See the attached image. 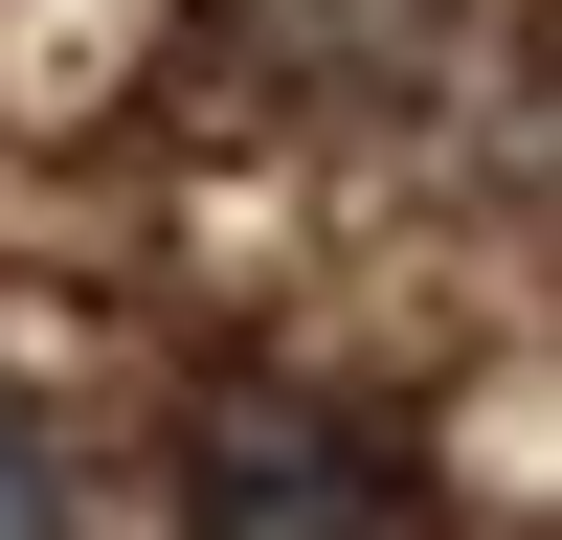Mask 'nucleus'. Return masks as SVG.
Here are the masks:
<instances>
[{
	"mask_svg": "<svg viewBox=\"0 0 562 540\" xmlns=\"http://www.w3.org/2000/svg\"><path fill=\"white\" fill-rule=\"evenodd\" d=\"M405 428H360V405H203V450H180V540H405Z\"/></svg>",
	"mask_w": 562,
	"mask_h": 540,
	"instance_id": "obj_1",
	"label": "nucleus"
},
{
	"mask_svg": "<svg viewBox=\"0 0 562 540\" xmlns=\"http://www.w3.org/2000/svg\"><path fill=\"white\" fill-rule=\"evenodd\" d=\"M0 540H68V450H45L23 383H0Z\"/></svg>",
	"mask_w": 562,
	"mask_h": 540,
	"instance_id": "obj_2",
	"label": "nucleus"
}]
</instances>
